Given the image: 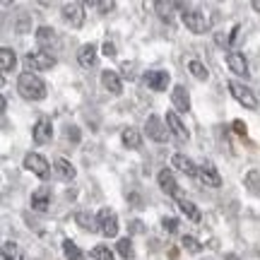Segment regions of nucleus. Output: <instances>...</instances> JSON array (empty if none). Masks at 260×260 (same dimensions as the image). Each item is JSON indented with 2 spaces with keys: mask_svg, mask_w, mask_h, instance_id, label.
<instances>
[{
  "mask_svg": "<svg viewBox=\"0 0 260 260\" xmlns=\"http://www.w3.org/2000/svg\"><path fill=\"white\" fill-rule=\"evenodd\" d=\"M17 92L22 99H27V102H41V99H46V82L39 77L37 73H19L17 77Z\"/></svg>",
  "mask_w": 260,
  "mask_h": 260,
  "instance_id": "1",
  "label": "nucleus"
},
{
  "mask_svg": "<svg viewBox=\"0 0 260 260\" xmlns=\"http://www.w3.org/2000/svg\"><path fill=\"white\" fill-rule=\"evenodd\" d=\"M63 255L68 260H82L84 258V253L80 251V246L75 241H70V239H65L63 241Z\"/></svg>",
  "mask_w": 260,
  "mask_h": 260,
  "instance_id": "28",
  "label": "nucleus"
},
{
  "mask_svg": "<svg viewBox=\"0 0 260 260\" xmlns=\"http://www.w3.org/2000/svg\"><path fill=\"white\" fill-rule=\"evenodd\" d=\"M183 24H186L188 31H193V34H205V31H210V19L205 15L203 10H186L183 15Z\"/></svg>",
  "mask_w": 260,
  "mask_h": 260,
  "instance_id": "2",
  "label": "nucleus"
},
{
  "mask_svg": "<svg viewBox=\"0 0 260 260\" xmlns=\"http://www.w3.org/2000/svg\"><path fill=\"white\" fill-rule=\"evenodd\" d=\"M99 80H102V87H104V89H106L109 94H113V96H118V94L123 92V82H121V77H118V75L113 73V70H104Z\"/></svg>",
  "mask_w": 260,
  "mask_h": 260,
  "instance_id": "16",
  "label": "nucleus"
},
{
  "mask_svg": "<svg viewBox=\"0 0 260 260\" xmlns=\"http://www.w3.org/2000/svg\"><path fill=\"white\" fill-rule=\"evenodd\" d=\"M75 224L84 229V232H99V222H96V217L89 212H77L75 214Z\"/></svg>",
  "mask_w": 260,
  "mask_h": 260,
  "instance_id": "21",
  "label": "nucleus"
},
{
  "mask_svg": "<svg viewBox=\"0 0 260 260\" xmlns=\"http://www.w3.org/2000/svg\"><path fill=\"white\" fill-rule=\"evenodd\" d=\"M121 70H123V77L133 80V63H123V65H121Z\"/></svg>",
  "mask_w": 260,
  "mask_h": 260,
  "instance_id": "38",
  "label": "nucleus"
},
{
  "mask_svg": "<svg viewBox=\"0 0 260 260\" xmlns=\"http://www.w3.org/2000/svg\"><path fill=\"white\" fill-rule=\"evenodd\" d=\"M232 125H234V130H236L239 135H246V133H248V125H246L243 121H234Z\"/></svg>",
  "mask_w": 260,
  "mask_h": 260,
  "instance_id": "36",
  "label": "nucleus"
},
{
  "mask_svg": "<svg viewBox=\"0 0 260 260\" xmlns=\"http://www.w3.org/2000/svg\"><path fill=\"white\" fill-rule=\"evenodd\" d=\"M171 104H174V109L176 113H188L190 111V94L183 84H176L174 89H171Z\"/></svg>",
  "mask_w": 260,
  "mask_h": 260,
  "instance_id": "12",
  "label": "nucleus"
},
{
  "mask_svg": "<svg viewBox=\"0 0 260 260\" xmlns=\"http://www.w3.org/2000/svg\"><path fill=\"white\" fill-rule=\"evenodd\" d=\"M92 5H94L96 10H102V12H109V10L116 8V3H113V0H109V3H106V0H94Z\"/></svg>",
  "mask_w": 260,
  "mask_h": 260,
  "instance_id": "33",
  "label": "nucleus"
},
{
  "mask_svg": "<svg viewBox=\"0 0 260 260\" xmlns=\"http://www.w3.org/2000/svg\"><path fill=\"white\" fill-rule=\"evenodd\" d=\"M229 92H232V96L241 104L243 109H251V111H255V109H258V99H255L253 89H251V87H246L243 82L232 80V82H229Z\"/></svg>",
  "mask_w": 260,
  "mask_h": 260,
  "instance_id": "3",
  "label": "nucleus"
},
{
  "mask_svg": "<svg viewBox=\"0 0 260 260\" xmlns=\"http://www.w3.org/2000/svg\"><path fill=\"white\" fill-rule=\"evenodd\" d=\"M24 65L29 68V73L31 70H51V68H56V58L48 51H31L24 56Z\"/></svg>",
  "mask_w": 260,
  "mask_h": 260,
  "instance_id": "5",
  "label": "nucleus"
},
{
  "mask_svg": "<svg viewBox=\"0 0 260 260\" xmlns=\"http://www.w3.org/2000/svg\"><path fill=\"white\" fill-rule=\"evenodd\" d=\"M243 186H246V190L251 195H255V198H260V171H248L246 174V178H243Z\"/></svg>",
  "mask_w": 260,
  "mask_h": 260,
  "instance_id": "25",
  "label": "nucleus"
},
{
  "mask_svg": "<svg viewBox=\"0 0 260 260\" xmlns=\"http://www.w3.org/2000/svg\"><path fill=\"white\" fill-rule=\"evenodd\" d=\"M188 70H190V75H193L195 80H207V77H210L205 63L203 60H198V58H190V60H188Z\"/></svg>",
  "mask_w": 260,
  "mask_h": 260,
  "instance_id": "27",
  "label": "nucleus"
},
{
  "mask_svg": "<svg viewBox=\"0 0 260 260\" xmlns=\"http://www.w3.org/2000/svg\"><path fill=\"white\" fill-rule=\"evenodd\" d=\"M15 63H17V56H15V51L8 46L0 48V70L3 73H10L12 68H15Z\"/></svg>",
  "mask_w": 260,
  "mask_h": 260,
  "instance_id": "24",
  "label": "nucleus"
},
{
  "mask_svg": "<svg viewBox=\"0 0 260 260\" xmlns=\"http://www.w3.org/2000/svg\"><path fill=\"white\" fill-rule=\"evenodd\" d=\"M53 171L58 174V178H63V181H73L75 176H77V171H75V167L68 161L65 157H58L56 161H53Z\"/></svg>",
  "mask_w": 260,
  "mask_h": 260,
  "instance_id": "19",
  "label": "nucleus"
},
{
  "mask_svg": "<svg viewBox=\"0 0 260 260\" xmlns=\"http://www.w3.org/2000/svg\"><path fill=\"white\" fill-rule=\"evenodd\" d=\"M92 258L94 260H113V251L109 248V246H94Z\"/></svg>",
  "mask_w": 260,
  "mask_h": 260,
  "instance_id": "30",
  "label": "nucleus"
},
{
  "mask_svg": "<svg viewBox=\"0 0 260 260\" xmlns=\"http://www.w3.org/2000/svg\"><path fill=\"white\" fill-rule=\"evenodd\" d=\"M226 65H229V70L236 73V75H243V77L251 75V70H248V60H246L243 53H239V51H229V53H226Z\"/></svg>",
  "mask_w": 260,
  "mask_h": 260,
  "instance_id": "15",
  "label": "nucleus"
},
{
  "mask_svg": "<svg viewBox=\"0 0 260 260\" xmlns=\"http://www.w3.org/2000/svg\"><path fill=\"white\" fill-rule=\"evenodd\" d=\"M29 27H31V19H29V15H22V19L17 22V31H19V34H24V31H29Z\"/></svg>",
  "mask_w": 260,
  "mask_h": 260,
  "instance_id": "34",
  "label": "nucleus"
},
{
  "mask_svg": "<svg viewBox=\"0 0 260 260\" xmlns=\"http://www.w3.org/2000/svg\"><path fill=\"white\" fill-rule=\"evenodd\" d=\"M178 210L186 214L190 222H200V210H198V205L190 203V200H186V198H181L178 200Z\"/></svg>",
  "mask_w": 260,
  "mask_h": 260,
  "instance_id": "26",
  "label": "nucleus"
},
{
  "mask_svg": "<svg viewBox=\"0 0 260 260\" xmlns=\"http://www.w3.org/2000/svg\"><path fill=\"white\" fill-rule=\"evenodd\" d=\"M96 222H99V232L106 236V239H116L118 236V214L113 212L111 207H104V210H99V214H96Z\"/></svg>",
  "mask_w": 260,
  "mask_h": 260,
  "instance_id": "4",
  "label": "nucleus"
},
{
  "mask_svg": "<svg viewBox=\"0 0 260 260\" xmlns=\"http://www.w3.org/2000/svg\"><path fill=\"white\" fill-rule=\"evenodd\" d=\"M116 53H118V51H116V46H113V41H106V44H104V56L116 58Z\"/></svg>",
  "mask_w": 260,
  "mask_h": 260,
  "instance_id": "35",
  "label": "nucleus"
},
{
  "mask_svg": "<svg viewBox=\"0 0 260 260\" xmlns=\"http://www.w3.org/2000/svg\"><path fill=\"white\" fill-rule=\"evenodd\" d=\"M37 41H39V46H56L58 44V34H56V29H51V27H39L37 29Z\"/></svg>",
  "mask_w": 260,
  "mask_h": 260,
  "instance_id": "22",
  "label": "nucleus"
},
{
  "mask_svg": "<svg viewBox=\"0 0 260 260\" xmlns=\"http://www.w3.org/2000/svg\"><path fill=\"white\" fill-rule=\"evenodd\" d=\"M251 5H253V10H260V0H253Z\"/></svg>",
  "mask_w": 260,
  "mask_h": 260,
  "instance_id": "41",
  "label": "nucleus"
},
{
  "mask_svg": "<svg viewBox=\"0 0 260 260\" xmlns=\"http://www.w3.org/2000/svg\"><path fill=\"white\" fill-rule=\"evenodd\" d=\"M161 226H164V232L176 234L178 232V219L176 217H164V219H161Z\"/></svg>",
  "mask_w": 260,
  "mask_h": 260,
  "instance_id": "32",
  "label": "nucleus"
},
{
  "mask_svg": "<svg viewBox=\"0 0 260 260\" xmlns=\"http://www.w3.org/2000/svg\"><path fill=\"white\" fill-rule=\"evenodd\" d=\"M77 60H80L82 68L96 65V46H94V44H84V46L77 51Z\"/></svg>",
  "mask_w": 260,
  "mask_h": 260,
  "instance_id": "20",
  "label": "nucleus"
},
{
  "mask_svg": "<svg viewBox=\"0 0 260 260\" xmlns=\"http://www.w3.org/2000/svg\"><path fill=\"white\" fill-rule=\"evenodd\" d=\"M116 251H118V255L125 260H133V255H135V251H133V241H130L128 236H123V239H118V243H116Z\"/></svg>",
  "mask_w": 260,
  "mask_h": 260,
  "instance_id": "29",
  "label": "nucleus"
},
{
  "mask_svg": "<svg viewBox=\"0 0 260 260\" xmlns=\"http://www.w3.org/2000/svg\"><path fill=\"white\" fill-rule=\"evenodd\" d=\"M10 260H27V255H24V253H22V251H19L17 255H15V258H10Z\"/></svg>",
  "mask_w": 260,
  "mask_h": 260,
  "instance_id": "40",
  "label": "nucleus"
},
{
  "mask_svg": "<svg viewBox=\"0 0 260 260\" xmlns=\"http://www.w3.org/2000/svg\"><path fill=\"white\" fill-rule=\"evenodd\" d=\"M130 232L142 234V232H145V226H142V222H140V219H133V222H130Z\"/></svg>",
  "mask_w": 260,
  "mask_h": 260,
  "instance_id": "37",
  "label": "nucleus"
},
{
  "mask_svg": "<svg viewBox=\"0 0 260 260\" xmlns=\"http://www.w3.org/2000/svg\"><path fill=\"white\" fill-rule=\"evenodd\" d=\"M198 178L203 181L205 186H210V188H219V186H222V176H219L217 167H214L210 159H205L203 164L198 167Z\"/></svg>",
  "mask_w": 260,
  "mask_h": 260,
  "instance_id": "8",
  "label": "nucleus"
},
{
  "mask_svg": "<svg viewBox=\"0 0 260 260\" xmlns=\"http://www.w3.org/2000/svg\"><path fill=\"white\" fill-rule=\"evenodd\" d=\"M171 167H176L181 174H186V176H198V167H195V161L186 154H174L171 157Z\"/></svg>",
  "mask_w": 260,
  "mask_h": 260,
  "instance_id": "17",
  "label": "nucleus"
},
{
  "mask_svg": "<svg viewBox=\"0 0 260 260\" xmlns=\"http://www.w3.org/2000/svg\"><path fill=\"white\" fill-rule=\"evenodd\" d=\"M24 169L31 171L39 178H48V174H51V164L41 154H37V152H29L27 157H24Z\"/></svg>",
  "mask_w": 260,
  "mask_h": 260,
  "instance_id": "6",
  "label": "nucleus"
},
{
  "mask_svg": "<svg viewBox=\"0 0 260 260\" xmlns=\"http://www.w3.org/2000/svg\"><path fill=\"white\" fill-rule=\"evenodd\" d=\"M63 22L65 24H70L73 29H80L84 24V5L82 3H68L63 5Z\"/></svg>",
  "mask_w": 260,
  "mask_h": 260,
  "instance_id": "7",
  "label": "nucleus"
},
{
  "mask_svg": "<svg viewBox=\"0 0 260 260\" xmlns=\"http://www.w3.org/2000/svg\"><path fill=\"white\" fill-rule=\"evenodd\" d=\"M145 82L154 92H167L169 84H171V75L167 70H149V73H145Z\"/></svg>",
  "mask_w": 260,
  "mask_h": 260,
  "instance_id": "11",
  "label": "nucleus"
},
{
  "mask_svg": "<svg viewBox=\"0 0 260 260\" xmlns=\"http://www.w3.org/2000/svg\"><path fill=\"white\" fill-rule=\"evenodd\" d=\"M145 133H147V138L149 140H154V142H167L169 138V130L164 128V121L159 118V116H149L147 123H145Z\"/></svg>",
  "mask_w": 260,
  "mask_h": 260,
  "instance_id": "10",
  "label": "nucleus"
},
{
  "mask_svg": "<svg viewBox=\"0 0 260 260\" xmlns=\"http://www.w3.org/2000/svg\"><path fill=\"white\" fill-rule=\"evenodd\" d=\"M68 138H73L75 142H77V140H80V130L75 128V125H70V128H68Z\"/></svg>",
  "mask_w": 260,
  "mask_h": 260,
  "instance_id": "39",
  "label": "nucleus"
},
{
  "mask_svg": "<svg viewBox=\"0 0 260 260\" xmlns=\"http://www.w3.org/2000/svg\"><path fill=\"white\" fill-rule=\"evenodd\" d=\"M31 138H34L37 145H46V142H51V138H53V123H51V118L41 116V118L34 123V128H31Z\"/></svg>",
  "mask_w": 260,
  "mask_h": 260,
  "instance_id": "9",
  "label": "nucleus"
},
{
  "mask_svg": "<svg viewBox=\"0 0 260 260\" xmlns=\"http://www.w3.org/2000/svg\"><path fill=\"white\" fill-rule=\"evenodd\" d=\"M167 125H169V133H171L174 138H178L181 142H188V140H190V133H188V128L181 123V118H178L176 111L167 113Z\"/></svg>",
  "mask_w": 260,
  "mask_h": 260,
  "instance_id": "13",
  "label": "nucleus"
},
{
  "mask_svg": "<svg viewBox=\"0 0 260 260\" xmlns=\"http://www.w3.org/2000/svg\"><path fill=\"white\" fill-rule=\"evenodd\" d=\"M121 140H123V145L128 149H138L140 145H142V135H140L135 128H125L121 133Z\"/></svg>",
  "mask_w": 260,
  "mask_h": 260,
  "instance_id": "23",
  "label": "nucleus"
},
{
  "mask_svg": "<svg viewBox=\"0 0 260 260\" xmlns=\"http://www.w3.org/2000/svg\"><path fill=\"white\" fill-rule=\"evenodd\" d=\"M183 248H186V251H190V253H200L203 251V243L198 241V239H195V236H183Z\"/></svg>",
  "mask_w": 260,
  "mask_h": 260,
  "instance_id": "31",
  "label": "nucleus"
},
{
  "mask_svg": "<svg viewBox=\"0 0 260 260\" xmlns=\"http://www.w3.org/2000/svg\"><path fill=\"white\" fill-rule=\"evenodd\" d=\"M157 183L159 188L164 190L167 195H174V198H181V190H178V183H176V178H174V174L169 171V169H161L157 174Z\"/></svg>",
  "mask_w": 260,
  "mask_h": 260,
  "instance_id": "14",
  "label": "nucleus"
},
{
  "mask_svg": "<svg viewBox=\"0 0 260 260\" xmlns=\"http://www.w3.org/2000/svg\"><path fill=\"white\" fill-rule=\"evenodd\" d=\"M48 205H51V190H48V188H39V190L31 193V210L46 212Z\"/></svg>",
  "mask_w": 260,
  "mask_h": 260,
  "instance_id": "18",
  "label": "nucleus"
}]
</instances>
